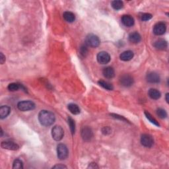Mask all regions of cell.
Returning a JSON list of instances; mask_svg holds the SVG:
<instances>
[{"instance_id":"1","label":"cell","mask_w":169,"mask_h":169,"mask_svg":"<svg viewBox=\"0 0 169 169\" xmlns=\"http://www.w3.org/2000/svg\"><path fill=\"white\" fill-rule=\"evenodd\" d=\"M39 120L41 125L50 126L54 123L56 117L52 112L48 110H41L39 114Z\"/></svg>"},{"instance_id":"2","label":"cell","mask_w":169,"mask_h":169,"mask_svg":"<svg viewBox=\"0 0 169 169\" xmlns=\"http://www.w3.org/2000/svg\"><path fill=\"white\" fill-rule=\"evenodd\" d=\"M85 43L87 46L92 48H96L100 45L101 41L99 38L93 34H89L86 37Z\"/></svg>"},{"instance_id":"3","label":"cell","mask_w":169,"mask_h":169,"mask_svg":"<svg viewBox=\"0 0 169 169\" xmlns=\"http://www.w3.org/2000/svg\"><path fill=\"white\" fill-rule=\"evenodd\" d=\"M35 104L32 101H20L17 104V108L20 111L25 112L32 110L35 108Z\"/></svg>"},{"instance_id":"4","label":"cell","mask_w":169,"mask_h":169,"mask_svg":"<svg viewBox=\"0 0 169 169\" xmlns=\"http://www.w3.org/2000/svg\"><path fill=\"white\" fill-rule=\"evenodd\" d=\"M69 151L67 146L63 143L58 144L57 146V155L60 160L66 159L68 157Z\"/></svg>"},{"instance_id":"5","label":"cell","mask_w":169,"mask_h":169,"mask_svg":"<svg viewBox=\"0 0 169 169\" xmlns=\"http://www.w3.org/2000/svg\"><path fill=\"white\" fill-rule=\"evenodd\" d=\"M64 136V131L60 126H54L52 130V136L55 141H60Z\"/></svg>"},{"instance_id":"6","label":"cell","mask_w":169,"mask_h":169,"mask_svg":"<svg viewBox=\"0 0 169 169\" xmlns=\"http://www.w3.org/2000/svg\"><path fill=\"white\" fill-rule=\"evenodd\" d=\"M96 59H97V61L99 64L104 65L109 63L111 58H110V54L108 52L102 51L97 54Z\"/></svg>"},{"instance_id":"7","label":"cell","mask_w":169,"mask_h":169,"mask_svg":"<svg viewBox=\"0 0 169 169\" xmlns=\"http://www.w3.org/2000/svg\"><path fill=\"white\" fill-rule=\"evenodd\" d=\"M167 27L163 22L157 23L153 27V33L155 35L161 36L163 35L166 32Z\"/></svg>"},{"instance_id":"8","label":"cell","mask_w":169,"mask_h":169,"mask_svg":"<svg viewBox=\"0 0 169 169\" xmlns=\"http://www.w3.org/2000/svg\"><path fill=\"white\" fill-rule=\"evenodd\" d=\"M141 143L146 147H151L154 143V140L151 136L149 134H143L141 137Z\"/></svg>"},{"instance_id":"9","label":"cell","mask_w":169,"mask_h":169,"mask_svg":"<svg viewBox=\"0 0 169 169\" xmlns=\"http://www.w3.org/2000/svg\"><path fill=\"white\" fill-rule=\"evenodd\" d=\"M81 137L85 141H89L93 137L92 130L88 126H85L81 130Z\"/></svg>"},{"instance_id":"10","label":"cell","mask_w":169,"mask_h":169,"mask_svg":"<svg viewBox=\"0 0 169 169\" xmlns=\"http://www.w3.org/2000/svg\"><path fill=\"white\" fill-rule=\"evenodd\" d=\"M120 81L121 85L126 87H129L133 84V77L128 74H125L122 75L120 79Z\"/></svg>"},{"instance_id":"11","label":"cell","mask_w":169,"mask_h":169,"mask_svg":"<svg viewBox=\"0 0 169 169\" xmlns=\"http://www.w3.org/2000/svg\"><path fill=\"white\" fill-rule=\"evenodd\" d=\"M1 147L3 149H8V150H12V151H16L19 149V146L16 143L13 142L12 141H3L1 144Z\"/></svg>"},{"instance_id":"12","label":"cell","mask_w":169,"mask_h":169,"mask_svg":"<svg viewBox=\"0 0 169 169\" xmlns=\"http://www.w3.org/2000/svg\"><path fill=\"white\" fill-rule=\"evenodd\" d=\"M159 75L155 72H150L147 75V81L151 83H158L160 82Z\"/></svg>"},{"instance_id":"13","label":"cell","mask_w":169,"mask_h":169,"mask_svg":"<svg viewBox=\"0 0 169 169\" xmlns=\"http://www.w3.org/2000/svg\"><path fill=\"white\" fill-rule=\"evenodd\" d=\"M121 20L123 25L127 27H132L134 25V23H135V21H134V19L132 16L129 15H123Z\"/></svg>"},{"instance_id":"14","label":"cell","mask_w":169,"mask_h":169,"mask_svg":"<svg viewBox=\"0 0 169 169\" xmlns=\"http://www.w3.org/2000/svg\"><path fill=\"white\" fill-rule=\"evenodd\" d=\"M167 42L164 39H158L157 40L156 42L154 43V46L155 48H157V50H163L167 49Z\"/></svg>"},{"instance_id":"15","label":"cell","mask_w":169,"mask_h":169,"mask_svg":"<svg viewBox=\"0 0 169 169\" xmlns=\"http://www.w3.org/2000/svg\"><path fill=\"white\" fill-rule=\"evenodd\" d=\"M134 56V54L132 51L131 50H127L124 52L120 56V60L124 61H130L132 59Z\"/></svg>"},{"instance_id":"16","label":"cell","mask_w":169,"mask_h":169,"mask_svg":"<svg viewBox=\"0 0 169 169\" xmlns=\"http://www.w3.org/2000/svg\"><path fill=\"white\" fill-rule=\"evenodd\" d=\"M102 74L106 78L112 79L114 77L115 71L112 67H106L103 70Z\"/></svg>"},{"instance_id":"17","label":"cell","mask_w":169,"mask_h":169,"mask_svg":"<svg viewBox=\"0 0 169 169\" xmlns=\"http://www.w3.org/2000/svg\"><path fill=\"white\" fill-rule=\"evenodd\" d=\"M11 112V108L8 106H2L0 108V118L4 119L7 118Z\"/></svg>"},{"instance_id":"18","label":"cell","mask_w":169,"mask_h":169,"mask_svg":"<svg viewBox=\"0 0 169 169\" xmlns=\"http://www.w3.org/2000/svg\"><path fill=\"white\" fill-rule=\"evenodd\" d=\"M149 97L153 100H157L161 98V93L159 91H158L156 89H151L148 92Z\"/></svg>"},{"instance_id":"19","label":"cell","mask_w":169,"mask_h":169,"mask_svg":"<svg viewBox=\"0 0 169 169\" xmlns=\"http://www.w3.org/2000/svg\"><path fill=\"white\" fill-rule=\"evenodd\" d=\"M141 37L138 33L135 32V33H131L130 34L129 40L131 42L137 44V43H139L141 41Z\"/></svg>"},{"instance_id":"20","label":"cell","mask_w":169,"mask_h":169,"mask_svg":"<svg viewBox=\"0 0 169 169\" xmlns=\"http://www.w3.org/2000/svg\"><path fill=\"white\" fill-rule=\"evenodd\" d=\"M64 19L68 23H73L75 19V16L74 13L70 11H65L63 14Z\"/></svg>"},{"instance_id":"21","label":"cell","mask_w":169,"mask_h":169,"mask_svg":"<svg viewBox=\"0 0 169 169\" xmlns=\"http://www.w3.org/2000/svg\"><path fill=\"white\" fill-rule=\"evenodd\" d=\"M67 108H68V110L70 111V112L73 114H74V115H77L81 112L80 108H79V106L77 105L74 104V103L69 104L67 106Z\"/></svg>"},{"instance_id":"22","label":"cell","mask_w":169,"mask_h":169,"mask_svg":"<svg viewBox=\"0 0 169 169\" xmlns=\"http://www.w3.org/2000/svg\"><path fill=\"white\" fill-rule=\"evenodd\" d=\"M98 83L100 86H101L102 87H103L104 89H106V90L108 91H112L113 90V86L112 84H110V83L105 81H102V80H100L98 81Z\"/></svg>"},{"instance_id":"23","label":"cell","mask_w":169,"mask_h":169,"mask_svg":"<svg viewBox=\"0 0 169 169\" xmlns=\"http://www.w3.org/2000/svg\"><path fill=\"white\" fill-rule=\"evenodd\" d=\"M111 6L114 9L118 11V10L121 9L123 8L124 3L122 1H120V0H114V1L111 2Z\"/></svg>"},{"instance_id":"24","label":"cell","mask_w":169,"mask_h":169,"mask_svg":"<svg viewBox=\"0 0 169 169\" xmlns=\"http://www.w3.org/2000/svg\"><path fill=\"white\" fill-rule=\"evenodd\" d=\"M67 121H68L69 126H70V127L71 132L72 133V135H74V134L75 133V121H74L73 118H71V117H68Z\"/></svg>"},{"instance_id":"25","label":"cell","mask_w":169,"mask_h":169,"mask_svg":"<svg viewBox=\"0 0 169 169\" xmlns=\"http://www.w3.org/2000/svg\"><path fill=\"white\" fill-rule=\"evenodd\" d=\"M145 115H146V118L149 120V121L151 122L152 124H153L154 125L157 126H160V124H158V122L156 120H155L153 117L151 116V114L150 113L147 112H145Z\"/></svg>"},{"instance_id":"26","label":"cell","mask_w":169,"mask_h":169,"mask_svg":"<svg viewBox=\"0 0 169 169\" xmlns=\"http://www.w3.org/2000/svg\"><path fill=\"white\" fill-rule=\"evenodd\" d=\"M157 114L160 118L164 119L167 117V112L163 108H158L157 110Z\"/></svg>"},{"instance_id":"27","label":"cell","mask_w":169,"mask_h":169,"mask_svg":"<svg viewBox=\"0 0 169 169\" xmlns=\"http://www.w3.org/2000/svg\"><path fill=\"white\" fill-rule=\"evenodd\" d=\"M21 87L19 84L18 83H10L8 85V89L10 91H18L19 89Z\"/></svg>"},{"instance_id":"28","label":"cell","mask_w":169,"mask_h":169,"mask_svg":"<svg viewBox=\"0 0 169 169\" xmlns=\"http://www.w3.org/2000/svg\"><path fill=\"white\" fill-rule=\"evenodd\" d=\"M13 168L14 169H20L23 168V162L19 159H16L13 162Z\"/></svg>"},{"instance_id":"29","label":"cell","mask_w":169,"mask_h":169,"mask_svg":"<svg viewBox=\"0 0 169 169\" xmlns=\"http://www.w3.org/2000/svg\"><path fill=\"white\" fill-rule=\"evenodd\" d=\"M152 15L150 14V13H143V14L141 15V20L143 21H147V20H150L152 18Z\"/></svg>"},{"instance_id":"30","label":"cell","mask_w":169,"mask_h":169,"mask_svg":"<svg viewBox=\"0 0 169 169\" xmlns=\"http://www.w3.org/2000/svg\"><path fill=\"white\" fill-rule=\"evenodd\" d=\"M80 51H81V54L83 55V56H86V54H87V52H88V49H87V46L83 45V46H82L81 47Z\"/></svg>"},{"instance_id":"31","label":"cell","mask_w":169,"mask_h":169,"mask_svg":"<svg viewBox=\"0 0 169 169\" xmlns=\"http://www.w3.org/2000/svg\"><path fill=\"white\" fill-rule=\"evenodd\" d=\"M102 132L105 135H108L111 132V130H110L109 127H104L102 129Z\"/></svg>"},{"instance_id":"32","label":"cell","mask_w":169,"mask_h":169,"mask_svg":"<svg viewBox=\"0 0 169 169\" xmlns=\"http://www.w3.org/2000/svg\"><path fill=\"white\" fill-rule=\"evenodd\" d=\"M111 116H112V117L115 118H118L120 120H124V121H126V120L124 118V117L121 116H119L118 114H112Z\"/></svg>"},{"instance_id":"33","label":"cell","mask_w":169,"mask_h":169,"mask_svg":"<svg viewBox=\"0 0 169 169\" xmlns=\"http://www.w3.org/2000/svg\"><path fill=\"white\" fill-rule=\"evenodd\" d=\"M5 61V56L3 53H0V63L3 64Z\"/></svg>"},{"instance_id":"34","label":"cell","mask_w":169,"mask_h":169,"mask_svg":"<svg viewBox=\"0 0 169 169\" xmlns=\"http://www.w3.org/2000/svg\"><path fill=\"white\" fill-rule=\"evenodd\" d=\"M52 168H67V167L65 166V165H62V164H57L55 165L52 167Z\"/></svg>"},{"instance_id":"35","label":"cell","mask_w":169,"mask_h":169,"mask_svg":"<svg viewBox=\"0 0 169 169\" xmlns=\"http://www.w3.org/2000/svg\"><path fill=\"white\" fill-rule=\"evenodd\" d=\"M88 168H99V167L96 165V163H92L91 164H89Z\"/></svg>"},{"instance_id":"36","label":"cell","mask_w":169,"mask_h":169,"mask_svg":"<svg viewBox=\"0 0 169 169\" xmlns=\"http://www.w3.org/2000/svg\"><path fill=\"white\" fill-rule=\"evenodd\" d=\"M168 93H167L166 94V101H167V102L168 103Z\"/></svg>"}]
</instances>
